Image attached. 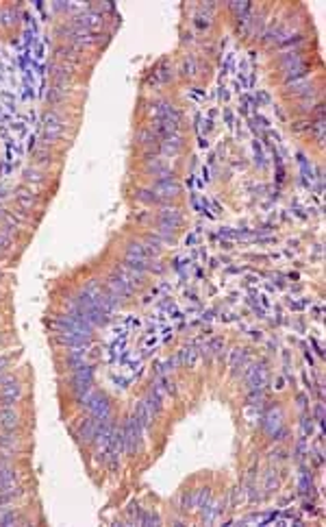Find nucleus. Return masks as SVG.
<instances>
[{
    "instance_id": "nucleus-1",
    "label": "nucleus",
    "mask_w": 326,
    "mask_h": 527,
    "mask_svg": "<svg viewBox=\"0 0 326 527\" xmlns=\"http://www.w3.org/2000/svg\"><path fill=\"white\" fill-rule=\"evenodd\" d=\"M20 394H22V388L18 379L9 375L0 377V405L3 408H13L20 401Z\"/></svg>"
},
{
    "instance_id": "nucleus-2",
    "label": "nucleus",
    "mask_w": 326,
    "mask_h": 527,
    "mask_svg": "<svg viewBox=\"0 0 326 527\" xmlns=\"http://www.w3.org/2000/svg\"><path fill=\"white\" fill-rule=\"evenodd\" d=\"M87 410H89V416H94L98 423L111 420V414H113L109 399L102 392H94L91 394V399L87 401Z\"/></svg>"
},
{
    "instance_id": "nucleus-3",
    "label": "nucleus",
    "mask_w": 326,
    "mask_h": 527,
    "mask_svg": "<svg viewBox=\"0 0 326 527\" xmlns=\"http://www.w3.org/2000/svg\"><path fill=\"white\" fill-rule=\"evenodd\" d=\"M142 425L135 420V416H131L126 420V425H124V429H122V438H124V449L128 453H135L137 449H139V438H142Z\"/></svg>"
},
{
    "instance_id": "nucleus-4",
    "label": "nucleus",
    "mask_w": 326,
    "mask_h": 527,
    "mask_svg": "<svg viewBox=\"0 0 326 527\" xmlns=\"http://www.w3.org/2000/svg\"><path fill=\"white\" fill-rule=\"evenodd\" d=\"M152 192H154V196H157L159 201H170V198H176L178 194H181V185H178L174 179L163 177L159 181H154Z\"/></svg>"
},
{
    "instance_id": "nucleus-5",
    "label": "nucleus",
    "mask_w": 326,
    "mask_h": 527,
    "mask_svg": "<svg viewBox=\"0 0 326 527\" xmlns=\"http://www.w3.org/2000/svg\"><path fill=\"white\" fill-rule=\"evenodd\" d=\"M263 429L268 431L272 438H283V436H285V429H283V412L278 408H272L263 416Z\"/></svg>"
},
{
    "instance_id": "nucleus-6",
    "label": "nucleus",
    "mask_w": 326,
    "mask_h": 527,
    "mask_svg": "<svg viewBox=\"0 0 326 527\" xmlns=\"http://www.w3.org/2000/svg\"><path fill=\"white\" fill-rule=\"evenodd\" d=\"M61 133H63V120L59 118L55 111L46 114V118H44V135H46V140L55 142V140L61 137Z\"/></svg>"
},
{
    "instance_id": "nucleus-7",
    "label": "nucleus",
    "mask_w": 326,
    "mask_h": 527,
    "mask_svg": "<svg viewBox=\"0 0 326 527\" xmlns=\"http://www.w3.org/2000/svg\"><path fill=\"white\" fill-rule=\"evenodd\" d=\"M265 382H268V370H265L263 364H254L246 373V384L250 386V390H263Z\"/></svg>"
},
{
    "instance_id": "nucleus-8",
    "label": "nucleus",
    "mask_w": 326,
    "mask_h": 527,
    "mask_svg": "<svg viewBox=\"0 0 326 527\" xmlns=\"http://www.w3.org/2000/svg\"><path fill=\"white\" fill-rule=\"evenodd\" d=\"M15 488H18V481H15L13 469L3 466V469H0V495H13L15 497Z\"/></svg>"
},
{
    "instance_id": "nucleus-9",
    "label": "nucleus",
    "mask_w": 326,
    "mask_h": 527,
    "mask_svg": "<svg viewBox=\"0 0 326 527\" xmlns=\"http://www.w3.org/2000/svg\"><path fill=\"white\" fill-rule=\"evenodd\" d=\"M96 429H98V420L96 418H94V416L83 418L81 425H79V440H81V442H94Z\"/></svg>"
},
{
    "instance_id": "nucleus-10",
    "label": "nucleus",
    "mask_w": 326,
    "mask_h": 527,
    "mask_svg": "<svg viewBox=\"0 0 326 527\" xmlns=\"http://www.w3.org/2000/svg\"><path fill=\"white\" fill-rule=\"evenodd\" d=\"M18 423H20V416L13 408H0V429L13 431L18 427Z\"/></svg>"
},
{
    "instance_id": "nucleus-11",
    "label": "nucleus",
    "mask_w": 326,
    "mask_h": 527,
    "mask_svg": "<svg viewBox=\"0 0 326 527\" xmlns=\"http://www.w3.org/2000/svg\"><path fill=\"white\" fill-rule=\"evenodd\" d=\"M74 24H76V29H85V31L98 29L100 24H102V15H100V13H94V11L83 13V15H79V18H76Z\"/></svg>"
},
{
    "instance_id": "nucleus-12",
    "label": "nucleus",
    "mask_w": 326,
    "mask_h": 527,
    "mask_svg": "<svg viewBox=\"0 0 326 527\" xmlns=\"http://www.w3.org/2000/svg\"><path fill=\"white\" fill-rule=\"evenodd\" d=\"M161 142H163L161 146H163V151H166V153H178V151H181V146H183V137H181V133H178V131H174V133H170V135L163 137Z\"/></svg>"
},
{
    "instance_id": "nucleus-13",
    "label": "nucleus",
    "mask_w": 326,
    "mask_h": 527,
    "mask_svg": "<svg viewBox=\"0 0 326 527\" xmlns=\"http://www.w3.org/2000/svg\"><path fill=\"white\" fill-rule=\"evenodd\" d=\"M53 83H55V88H61V90H65V85L70 83V70L67 68H53Z\"/></svg>"
},
{
    "instance_id": "nucleus-14",
    "label": "nucleus",
    "mask_w": 326,
    "mask_h": 527,
    "mask_svg": "<svg viewBox=\"0 0 326 527\" xmlns=\"http://www.w3.org/2000/svg\"><path fill=\"white\" fill-rule=\"evenodd\" d=\"M18 203L22 205V209H33L35 207V203H37V196H35V192H29V189H18Z\"/></svg>"
},
{
    "instance_id": "nucleus-15",
    "label": "nucleus",
    "mask_w": 326,
    "mask_h": 527,
    "mask_svg": "<svg viewBox=\"0 0 326 527\" xmlns=\"http://www.w3.org/2000/svg\"><path fill=\"white\" fill-rule=\"evenodd\" d=\"M148 170L152 172V175H163V177L170 175V168H168L161 159H154V157H150V161H148ZM163 177H161V179H163Z\"/></svg>"
},
{
    "instance_id": "nucleus-16",
    "label": "nucleus",
    "mask_w": 326,
    "mask_h": 527,
    "mask_svg": "<svg viewBox=\"0 0 326 527\" xmlns=\"http://www.w3.org/2000/svg\"><path fill=\"white\" fill-rule=\"evenodd\" d=\"M311 488H313L311 475H309L307 471H302V473H300V490H302V495H309V492H311Z\"/></svg>"
},
{
    "instance_id": "nucleus-17",
    "label": "nucleus",
    "mask_w": 326,
    "mask_h": 527,
    "mask_svg": "<svg viewBox=\"0 0 326 527\" xmlns=\"http://www.w3.org/2000/svg\"><path fill=\"white\" fill-rule=\"evenodd\" d=\"M24 179H27L29 183H41V181H44V175L35 168H29L27 172H24Z\"/></svg>"
},
{
    "instance_id": "nucleus-18",
    "label": "nucleus",
    "mask_w": 326,
    "mask_h": 527,
    "mask_svg": "<svg viewBox=\"0 0 326 527\" xmlns=\"http://www.w3.org/2000/svg\"><path fill=\"white\" fill-rule=\"evenodd\" d=\"M137 198L144 201V203H159V198L154 196L152 189H139V192H137Z\"/></svg>"
},
{
    "instance_id": "nucleus-19",
    "label": "nucleus",
    "mask_w": 326,
    "mask_h": 527,
    "mask_svg": "<svg viewBox=\"0 0 326 527\" xmlns=\"http://www.w3.org/2000/svg\"><path fill=\"white\" fill-rule=\"evenodd\" d=\"M15 11L13 9H0V24H13Z\"/></svg>"
},
{
    "instance_id": "nucleus-20",
    "label": "nucleus",
    "mask_w": 326,
    "mask_h": 527,
    "mask_svg": "<svg viewBox=\"0 0 326 527\" xmlns=\"http://www.w3.org/2000/svg\"><path fill=\"white\" fill-rule=\"evenodd\" d=\"M61 98H63V90H61V88H55V85H53V90H50V94H48V100L53 102V105H57V102L61 100Z\"/></svg>"
},
{
    "instance_id": "nucleus-21",
    "label": "nucleus",
    "mask_w": 326,
    "mask_h": 527,
    "mask_svg": "<svg viewBox=\"0 0 326 527\" xmlns=\"http://www.w3.org/2000/svg\"><path fill=\"white\" fill-rule=\"evenodd\" d=\"M183 74H185V76H194V74H196V61H194V59H185V64H183Z\"/></svg>"
},
{
    "instance_id": "nucleus-22",
    "label": "nucleus",
    "mask_w": 326,
    "mask_h": 527,
    "mask_svg": "<svg viewBox=\"0 0 326 527\" xmlns=\"http://www.w3.org/2000/svg\"><path fill=\"white\" fill-rule=\"evenodd\" d=\"M313 131H315V135H317V140L324 142V118L315 120V122H313Z\"/></svg>"
},
{
    "instance_id": "nucleus-23",
    "label": "nucleus",
    "mask_w": 326,
    "mask_h": 527,
    "mask_svg": "<svg viewBox=\"0 0 326 527\" xmlns=\"http://www.w3.org/2000/svg\"><path fill=\"white\" fill-rule=\"evenodd\" d=\"M15 521H18V518H15L11 512H3V514H0V525H15Z\"/></svg>"
},
{
    "instance_id": "nucleus-24",
    "label": "nucleus",
    "mask_w": 326,
    "mask_h": 527,
    "mask_svg": "<svg viewBox=\"0 0 326 527\" xmlns=\"http://www.w3.org/2000/svg\"><path fill=\"white\" fill-rule=\"evenodd\" d=\"M181 357H183L185 364L190 366V364H194V360H196V351H194V349H192V351H190V349H185V351L181 353Z\"/></svg>"
},
{
    "instance_id": "nucleus-25",
    "label": "nucleus",
    "mask_w": 326,
    "mask_h": 527,
    "mask_svg": "<svg viewBox=\"0 0 326 527\" xmlns=\"http://www.w3.org/2000/svg\"><path fill=\"white\" fill-rule=\"evenodd\" d=\"M194 503H196V495H192V492H187L185 499H183V508H185V510H190V508H194Z\"/></svg>"
},
{
    "instance_id": "nucleus-26",
    "label": "nucleus",
    "mask_w": 326,
    "mask_h": 527,
    "mask_svg": "<svg viewBox=\"0 0 326 527\" xmlns=\"http://www.w3.org/2000/svg\"><path fill=\"white\" fill-rule=\"evenodd\" d=\"M11 246V238L7 233H0V248H9Z\"/></svg>"
},
{
    "instance_id": "nucleus-27",
    "label": "nucleus",
    "mask_w": 326,
    "mask_h": 527,
    "mask_svg": "<svg viewBox=\"0 0 326 527\" xmlns=\"http://www.w3.org/2000/svg\"><path fill=\"white\" fill-rule=\"evenodd\" d=\"M157 74H159V81H161V83H166V81L170 79V68H161V70H159Z\"/></svg>"
},
{
    "instance_id": "nucleus-28",
    "label": "nucleus",
    "mask_w": 326,
    "mask_h": 527,
    "mask_svg": "<svg viewBox=\"0 0 326 527\" xmlns=\"http://www.w3.org/2000/svg\"><path fill=\"white\" fill-rule=\"evenodd\" d=\"M5 366H7V357H0V370H5Z\"/></svg>"
}]
</instances>
